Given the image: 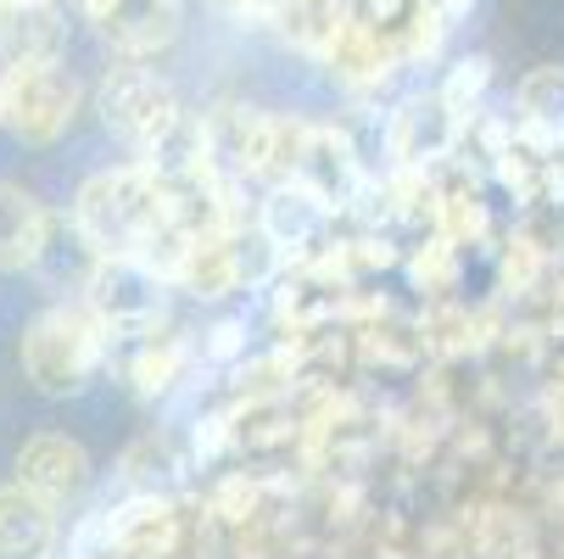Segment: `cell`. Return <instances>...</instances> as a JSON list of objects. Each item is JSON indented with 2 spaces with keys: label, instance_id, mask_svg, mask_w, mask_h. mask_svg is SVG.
Masks as SVG:
<instances>
[{
  "label": "cell",
  "instance_id": "1",
  "mask_svg": "<svg viewBox=\"0 0 564 559\" xmlns=\"http://www.w3.org/2000/svg\"><path fill=\"white\" fill-rule=\"evenodd\" d=\"M174 202L180 196L169 191L163 174H156L151 163H134V169L96 174L85 191H78L73 224L90 241L96 258H140L169 224H180Z\"/></svg>",
  "mask_w": 564,
  "mask_h": 559
},
{
  "label": "cell",
  "instance_id": "2",
  "mask_svg": "<svg viewBox=\"0 0 564 559\" xmlns=\"http://www.w3.org/2000/svg\"><path fill=\"white\" fill-rule=\"evenodd\" d=\"M101 325L85 308H45L23 331V375L40 397H73L85 391L101 364Z\"/></svg>",
  "mask_w": 564,
  "mask_h": 559
},
{
  "label": "cell",
  "instance_id": "3",
  "mask_svg": "<svg viewBox=\"0 0 564 559\" xmlns=\"http://www.w3.org/2000/svg\"><path fill=\"white\" fill-rule=\"evenodd\" d=\"M96 107H101V123L123 146H134L140 157H151L156 146L180 129V118H185L180 112V96L169 90V78H156L151 67H134V62H123V67H112L101 78Z\"/></svg>",
  "mask_w": 564,
  "mask_h": 559
},
{
  "label": "cell",
  "instance_id": "4",
  "mask_svg": "<svg viewBox=\"0 0 564 559\" xmlns=\"http://www.w3.org/2000/svg\"><path fill=\"white\" fill-rule=\"evenodd\" d=\"M169 280L140 258H96L85 302L107 336H151L169 319Z\"/></svg>",
  "mask_w": 564,
  "mask_h": 559
},
{
  "label": "cell",
  "instance_id": "5",
  "mask_svg": "<svg viewBox=\"0 0 564 559\" xmlns=\"http://www.w3.org/2000/svg\"><path fill=\"white\" fill-rule=\"evenodd\" d=\"M78 112V78L62 62H29L7 67L0 78V123L23 146H51Z\"/></svg>",
  "mask_w": 564,
  "mask_h": 559
},
{
  "label": "cell",
  "instance_id": "6",
  "mask_svg": "<svg viewBox=\"0 0 564 559\" xmlns=\"http://www.w3.org/2000/svg\"><path fill=\"white\" fill-rule=\"evenodd\" d=\"M96 29L118 56L140 62V56H156V51H169L180 40L185 7L180 0H112V7L96 18Z\"/></svg>",
  "mask_w": 564,
  "mask_h": 559
},
{
  "label": "cell",
  "instance_id": "7",
  "mask_svg": "<svg viewBox=\"0 0 564 559\" xmlns=\"http://www.w3.org/2000/svg\"><path fill=\"white\" fill-rule=\"evenodd\" d=\"M67 51V18L56 0H0V62H62Z\"/></svg>",
  "mask_w": 564,
  "mask_h": 559
},
{
  "label": "cell",
  "instance_id": "8",
  "mask_svg": "<svg viewBox=\"0 0 564 559\" xmlns=\"http://www.w3.org/2000/svg\"><path fill=\"white\" fill-rule=\"evenodd\" d=\"M18 482L29 493H40L45 504H67V498H78L90 487V453L78 442H67V437H56V431H45V437L23 442Z\"/></svg>",
  "mask_w": 564,
  "mask_h": 559
},
{
  "label": "cell",
  "instance_id": "9",
  "mask_svg": "<svg viewBox=\"0 0 564 559\" xmlns=\"http://www.w3.org/2000/svg\"><path fill=\"white\" fill-rule=\"evenodd\" d=\"M296 185L313 191L325 207L347 202L358 191V163H352V146L336 135V129H307L302 135V151H296Z\"/></svg>",
  "mask_w": 564,
  "mask_h": 559
},
{
  "label": "cell",
  "instance_id": "10",
  "mask_svg": "<svg viewBox=\"0 0 564 559\" xmlns=\"http://www.w3.org/2000/svg\"><path fill=\"white\" fill-rule=\"evenodd\" d=\"M56 548V504L40 493L0 487V559H51Z\"/></svg>",
  "mask_w": 564,
  "mask_h": 559
},
{
  "label": "cell",
  "instance_id": "11",
  "mask_svg": "<svg viewBox=\"0 0 564 559\" xmlns=\"http://www.w3.org/2000/svg\"><path fill=\"white\" fill-rule=\"evenodd\" d=\"M325 62H330V73L341 78V85L369 90V85H380V78L391 73L397 51H391V40H386L380 23H369V18H347V29L330 40Z\"/></svg>",
  "mask_w": 564,
  "mask_h": 559
},
{
  "label": "cell",
  "instance_id": "12",
  "mask_svg": "<svg viewBox=\"0 0 564 559\" xmlns=\"http://www.w3.org/2000/svg\"><path fill=\"white\" fill-rule=\"evenodd\" d=\"M45 252V207L23 191L0 180V275L34 269Z\"/></svg>",
  "mask_w": 564,
  "mask_h": 559
},
{
  "label": "cell",
  "instance_id": "13",
  "mask_svg": "<svg viewBox=\"0 0 564 559\" xmlns=\"http://www.w3.org/2000/svg\"><path fill=\"white\" fill-rule=\"evenodd\" d=\"M269 18H274V29H280L285 45H296L307 56H325L330 40L352 18V0H274Z\"/></svg>",
  "mask_w": 564,
  "mask_h": 559
},
{
  "label": "cell",
  "instance_id": "14",
  "mask_svg": "<svg viewBox=\"0 0 564 559\" xmlns=\"http://www.w3.org/2000/svg\"><path fill=\"white\" fill-rule=\"evenodd\" d=\"M174 280L185 291H196V297H224V291L240 286V247L224 241V235H191Z\"/></svg>",
  "mask_w": 564,
  "mask_h": 559
},
{
  "label": "cell",
  "instance_id": "15",
  "mask_svg": "<svg viewBox=\"0 0 564 559\" xmlns=\"http://www.w3.org/2000/svg\"><path fill=\"white\" fill-rule=\"evenodd\" d=\"M447 135H453V112L442 107V96L436 101H409L397 112V123H391V151L409 157V163H420V157L447 146Z\"/></svg>",
  "mask_w": 564,
  "mask_h": 559
},
{
  "label": "cell",
  "instance_id": "16",
  "mask_svg": "<svg viewBox=\"0 0 564 559\" xmlns=\"http://www.w3.org/2000/svg\"><path fill=\"white\" fill-rule=\"evenodd\" d=\"M318 218H325V202H318L313 191H302V185H291V191L269 196L263 235H269L274 247H296V241H307V235H313Z\"/></svg>",
  "mask_w": 564,
  "mask_h": 559
},
{
  "label": "cell",
  "instance_id": "17",
  "mask_svg": "<svg viewBox=\"0 0 564 559\" xmlns=\"http://www.w3.org/2000/svg\"><path fill=\"white\" fill-rule=\"evenodd\" d=\"M487 78H492V62H487V56L458 62V67H453V78H447V90H442V107H447L453 118H464V112L480 101V90H487Z\"/></svg>",
  "mask_w": 564,
  "mask_h": 559
},
{
  "label": "cell",
  "instance_id": "18",
  "mask_svg": "<svg viewBox=\"0 0 564 559\" xmlns=\"http://www.w3.org/2000/svg\"><path fill=\"white\" fill-rule=\"evenodd\" d=\"M525 107L536 112V118H558L564 112V73H536V78H525Z\"/></svg>",
  "mask_w": 564,
  "mask_h": 559
},
{
  "label": "cell",
  "instance_id": "19",
  "mask_svg": "<svg viewBox=\"0 0 564 559\" xmlns=\"http://www.w3.org/2000/svg\"><path fill=\"white\" fill-rule=\"evenodd\" d=\"M180 347H145L140 353V364H134V380H140V391H156V386H169V375L180 369Z\"/></svg>",
  "mask_w": 564,
  "mask_h": 559
},
{
  "label": "cell",
  "instance_id": "20",
  "mask_svg": "<svg viewBox=\"0 0 564 559\" xmlns=\"http://www.w3.org/2000/svg\"><path fill=\"white\" fill-rule=\"evenodd\" d=\"M213 336H218V342H213V353H235V336H240V325H218Z\"/></svg>",
  "mask_w": 564,
  "mask_h": 559
},
{
  "label": "cell",
  "instance_id": "21",
  "mask_svg": "<svg viewBox=\"0 0 564 559\" xmlns=\"http://www.w3.org/2000/svg\"><path fill=\"white\" fill-rule=\"evenodd\" d=\"M107 7H112V0H78V12H85V18H90V23H96V18H101V12H107Z\"/></svg>",
  "mask_w": 564,
  "mask_h": 559
}]
</instances>
